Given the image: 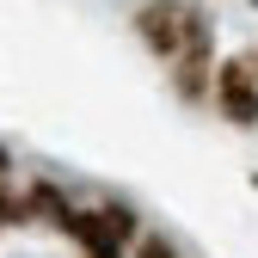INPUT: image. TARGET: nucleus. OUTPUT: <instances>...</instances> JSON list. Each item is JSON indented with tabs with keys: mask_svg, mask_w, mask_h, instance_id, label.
Returning a JSON list of instances; mask_svg holds the SVG:
<instances>
[{
	"mask_svg": "<svg viewBox=\"0 0 258 258\" xmlns=\"http://www.w3.org/2000/svg\"><path fill=\"white\" fill-rule=\"evenodd\" d=\"M142 258H178V252H172L166 240H142Z\"/></svg>",
	"mask_w": 258,
	"mask_h": 258,
	"instance_id": "nucleus-3",
	"label": "nucleus"
},
{
	"mask_svg": "<svg viewBox=\"0 0 258 258\" xmlns=\"http://www.w3.org/2000/svg\"><path fill=\"white\" fill-rule=\"evenodd\" d=\"M142 37H148L154 49L178 55V49L190 43V13L172 7V0H154V7H142Z\"/></svg>",
	"mask_w": 258,
	"mask_h": 258,
	"instance_id": "nucleus-1",
	"label": "nucleus"
},
{
	"mask_svg": "<svg viewBox=\"0 0 258 258\" xmlns=\"http://www.w3.org/2000/svg\"><path fill=\"white\" fill-rule=\"evenodd\" d=\"M221 105H228L240 123H252L258 117V99H252V92H246V80H240V68H228V74H221Z\"/></svg>",
	"mask_w": 258,
	"mask_h": 258,
	"instance_id": "nucleus-2",
	"label": "nucleus"
}]
</instances>
